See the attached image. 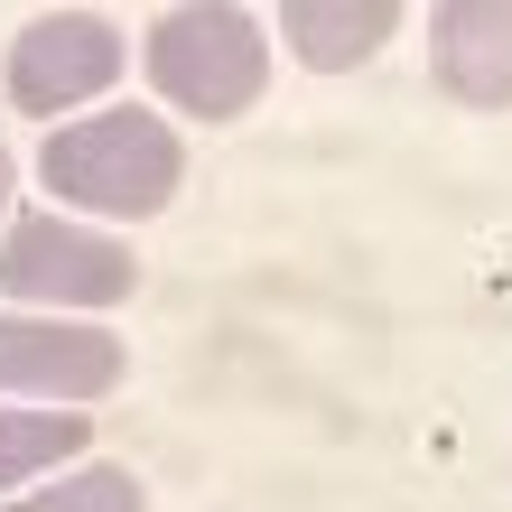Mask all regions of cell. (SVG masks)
I'll return each instance as SVG.
<instances>
[{
	"label": "cell",
	"mask_w": 512,
	"mask_h": 512,
	"mask_svg": "<svg viewBox=\"0 0 512 512\" xmlns=\"http://www.w3.org/2000/svg\"><path fill=\"white\" fill-rule=\"evenodd\" d=\"M38 177L56 196L94 205V215H159L177 196V177H187V159H177L168 122H149V112L122 103V112H94L75 131H47Z\"/></svg>",
	"instance_id": "obj_1"
},
{
	"label": "cell",
	"mask_w": 512,
	"mask_h": 512,
	"mask_svg": "<svg viewBox=\"0 0 512 512\" xmlns=\"http://www.w3.org/2000/svg\"><path fill=\"white\" fill-rule=\"evenodd\" d=\"M0 289L28 308H122L140 289V261L112 233L56 224V215H19L0 233Z\"/></svg>",
	"instance_id": "obj_3"
},
{
	"label": "cell",
	"mask_w": 512,
	"mask_h": 512,
	"mask_svg": "<svg viewBox=\"0 0 512 512\" xmlns=\"http://www.w3.org/2000/svg\"><path fill=\"white\" fill-rule=\"evenodd\" d=\"M112 75H122V28L103 10H47L10 47V103L38 122H56L66 103H94Z\"/></svg>",
	"instance_id": "obj_4"
},
{
	"label": "cell",
	"mask_w": 512,
	"mask_h": 512,
	"mask_svg": "<svg viewBox=\"0 0 512 512\" xmlns=\"http://www.w3.org/2000/svg\"><path fill=\"white\" fill-rule=\"evenodd\" d=\"M261 75H270V47H261V19L243 10H168L149 28V84L168 103H187L196 122H233V112L261 103Z\"/></svg>",
	"instance_id": "obj_2"
},
{
	"label": "cell",
	"mask_w": 512,
	"mask_h": 512,
	"mask_svg": "<svg viewBox=\"0 0 512 512\" xmlns=\"http://www.w3.org/2000/svg\"><path fill=\"white\" fill-rule=\"evenodd\" d=\"M0 196H10V149H0Z\"/></svg>",
	"instance_id": "obj_10"
},
{
	"label": "cell",
	"mask_w": 512,
	"mask_h": 512,
	"mask_svg": "<svg viewBox=\"0 0 512 512\" xmlns=\"http://www.w3.org/2000/svg\"><path fill=\"white\" fill-rule=\"evenodd\" d=\"M84 447V410H0V485L38 475Z\"/></svg>",
	"instance_id": "obj_8"
},
{
	"label": "cell",
	"mask_w": 512,
	"mask_h": 512,
	"mask_svg": "<svg viewBox=\"0 0 512 512\" xmlns=\"http://www.w3.org/2000/svg\"><path fill=\"white\" fill-rule=\"evenodd\" d=\"M19 512H149V503H140V475L131 466H84V475H66V485L28 494Z\"/></svg>",
	"instance_id": "obj_9"
},
{
	"label": "cell",
	"mask_w": 512,
	"mask_h": 512,
	"mask_svg": "<svg viewBox=\"0 0 512 512\" xmlns=\"http://www.w3.org/2000/svg\"><path fill=\"white\" fill-rule=\"evenodd\" d=\"M429 66L457 103H512V0H447L429 19Z\"/></svg>",
	"instance_id": "obj_6"
},
{
	"label": "cell",
	"mask_w": 512,
	"mask_h": 512,
	"mask_svg": "<svg viewBox=\"0 0 512 512\" xmlns=\"http://www.w3.org/2000/svg\"><path fill=\"white\" fill-rule=\"evenodd\" d=\"M298 66H364V56H382V38L401 28V10L391 0H289L280 10Z\"/></svg>",
	"instance_id": "obj_7"
},
{
	"label": "cell",
	"mask_w": 512,
	"mask_h": 512,
	"mask_svg": "<svg viewBox=\"0 0 512 512\" xmlns=\"http://www.w3.org/2000/svg\"><path fill=\"white\" fill-rule=\"evenodd\" d=\"M122 382V345L103 326H56V317H0V391L38 401H94Z\"/></svg>",
	"instance_id": "obj_5"
}]
</instances>
